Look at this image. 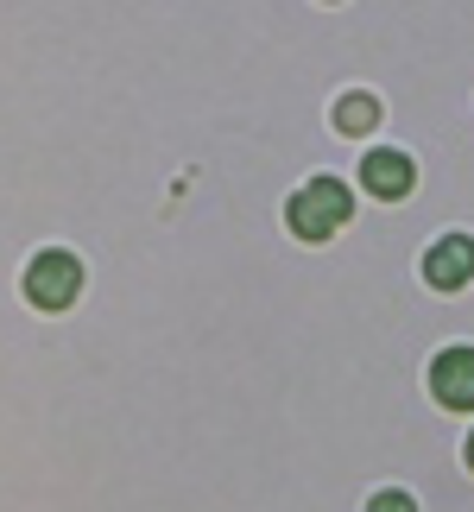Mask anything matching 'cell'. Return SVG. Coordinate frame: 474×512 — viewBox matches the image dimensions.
<instances>
[{
    "label": "cell",
    "mask_w": 474,
    "mask_h": 512,
    "mask_svg": "<svg viewBox=\"0 0 474 512\" xmlns=\"http://www.w3.org/2000/svg\"><path fill=\"white\" fill-rule=\"evenodd\" d=\"M76 291H83V266H76V253L51 247V253H38V260L26 266V298L38 310H64Z\"/></svg>",
    "instance_id": "obj_2"
},
{
    "label": "cell",
    "mask_w": 474,
    "mask_h": 512,
    "mask_svg": "<svg viewBox=\"0 0 474 512\" xmlns=\"http://www.w3.org/2000/svg\"><path fill=\"white\" fill-rule=\"evenodd\" d=\"M367 512H418V500L399 494V487H386V494H373V500H367Z\"/></svg>",
    "instance_id": "obj_7"
},
{
    "label": "cell",
    "mask_w": 474,
    "mask_h": 512,
    "mask_svg": "<svg viewBox=\"0 0 474 512\" xmlns=\"http://www.w3.org/2000/svg\"><path fill=\"white\" fill-rule=\"evenodd\" d=\"M430 392L449 411H474V348H443L430 361Z\"/></svg>",
    "instance_id": "obj_3"
},
{
    "label": "cell",
    "mask_w": 474,
    "mask_h": 512,
    "mask_svg": "<svg viewBox=\"0 0 474 512\" xmlns=\"http://www.w3.org/2000/svg\"><path fill=\"white\" fill-rule=\"evenodd\" d=\"M462 456H468V468H474V430H468V449H462Z\"/></svg>",
    "instance_id": "obj_8"
},
{
    "label": "cell",
    "mask_w": 474,
    "mask_h": 512,
    "mask_svg": "<svg viewBox=\"0 0 474 512\" xmlns=\"http://www.w3.org/2000/svg\"><path fill=\"white\" fill-rule=\"evenodd\" d=\"M354 215V196L348 184H335V177H316V184H304L298 196H291V209H285V222L298 241H329L335 228H342Z\"/></svg>",
    "instance_id": "obj_1"
},
{
    "label": "cell",
    "mask_w": 474,
    "mask_h": 512,
    "mask_svg": "<svg viewBox=\"0 0 474 512\" xmlns=\"http://www.w3.org/2000/svg\"><path fill=\"white\" fill-rule=\"evenodd\" d=\"M373 121H380V102H373V95H342V102H335V127L342 133H367Z\"/></svg>",
    "instance_id": "obj_6"
},
{
    "label": "cell",
    "mask_w": 474,
    "mask_h": 512,
    "mask_svg": "<svg viewBox=\"0 0 474 512\" xmlns=\"http://www.w3.org/2000/svg\"><path fill=\"white\" fill-rule=\"evenodd\" d=\"M468 279H474V241H468V234H449V241H437L424 253V285L462 291Z\"/></svg>",
    "instance_id": "obj_4"
},
{
    "label": "cell",
    "mask_w": 474,
    "mask_h": 512,
    "mask_svg": "<svg viewBox=\"0 0 474 512\" xmlns=\"http://www.w3.org/2000/svg\"><path fill=\"white\" fill-rule=\"evenodd\" d=\"M361 184L392 203V196H405L411 184H418V171H411L405 152H367V159H361Z\"/></svg>",
    "instance_id": "obj_5"
}]
</instances>
